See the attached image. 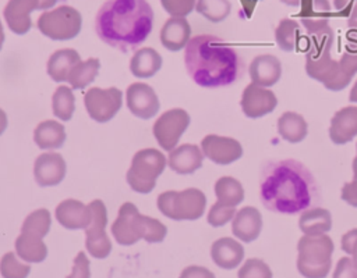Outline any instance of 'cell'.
Segmentation results:
<instances>
[{"label":"cell","mask_w":357,"mask_h":278,"mask_svg":"<svg viewBox=\"0 0 357 278\" xmlns=\"http://www.w3.org/2000/svg\"><path fill=\"white\" fill-rule=\"evenodd\" d=\"M317 183L312 174L296 160H280L264 167L259 183L262 204L276 213L296 214L315 200Z\"/></svg>","instance_id":"obj_1"},{"label":"cell","mask_w":357,"mask_h":278,"mask_svg":"<svg viewBox=\"0 0 357 278\" xmlns=\"http://www.w3.org/2000/svg\"><path fill=\"white\" fill-rule=\"evenodd\" d=\"M153 26V10L146 0H107L95 18L102 42L128 51L146 40Z\"/></svg>","instance_id":"obj_2"},{"label":"cell","mask_w":357,"mask_h":278,"mask_svg":"<svg viewBox=\"0 0 357 278\" xmlns=\"http://www.w3.org/2000/svg\"><path fill=\"white\" fill-rule=\"evenodd\" d=\"M190 78L202 88L227 86L241 74L237 51L212 35H198L188 40L184 53Z\"/></svg>","instance_id":"obj_3"},{"label":"cell","mask_w":357,"mask_h":278,"mask_svg":"<svg viewBox=\"0 0 357 278\" xmlns=\"http://www.w3.org/2000/svg\"><path fill=\"white\" fill-rule=\"evenodd\" d=\"M112 234L117 243L130 246L139 239H145L149 243L162 242L167 228L159 220L141 214L134 203L126 202L121 204L119 215L112 225Z\"/></svg>","instance_id":"obj_4"},{"label":"cell","mask_w":357,"mask_h":278,"mask_svg":"<svg viewBox=\"0 0 357 278\" xmlns=\"http://www.w3.org/2000/svg\"><path fill=\"white\" fill-rule=\"evenodd\" d=\"M333 242L326 235H304L297 243V270L305 278H325L332 265Z\"/></svg>","instance_id":"obj_5"},{"label":"cell","mask_w":357,"mask_h":278,"mask_svg":"<svg viewBox=\"0 0 357 278\" xmlns=\"http://www.w3.org/2000/svg\"><path fill=\"white\" fill-rule=\"evenodd\" d=\"M332 44L333 42L322 44L311 43L305 54V72L310 78L321 82L326 89L337 92L350 83L351 76L343 71L339 61L331 57Z\"/></svg>","instance_id":"obj_6"},{"label":"cell","mask_w":357,"mask_h":278,"mask_svg":"<svg viewBox=\"0 0 357 278\" xmlns=\"http://www.w3.org/2000/svg\"><path fill=\"white\" fill-rule=\"evenodd\" d=\"M206 207V197L197 188L184 190H166L158 196L159 211L170 220H198L202 217Z\"/></svg>","instance_id":"obj_7"},{"label":"cell","mask_w":357,"mask_h":278,"mask_svg":"<svg viewBox=\"0 0 357 278\" xmlns=\"http://www.w3.org/2000/svg\"><path fill=\"white\" fill-rule=\"evenodd\" d=\"M166 157L158 149H142L132 157L131 167L127 171V182L138 193H149L158 177L166 167Z\"/></svg>","instance_id":"obj_8"},{"label":"cell","mask_w":357,"mask_h":278,"mask_svg":"<svg viewBox=\"0 0 357 278\" xmlns=\"http://www.w3.org/2000/svg\"><path fill=\"white\" fill-rule=\"evenodd\" d=\"M82 25V17L78 10L70 6H60L45 11L38 18V29L52 40H70L75 38Z\"/></svg>","instance_id":"obj_9"},{"label":"cell","mask_w":357,"mask_h":278,"mask_svg":"<svg viewBox=\"0 0 357 278\" xmlns=\"http://www.w3.org/2000/svg\"><path fill=\"white\" fill-rule=\"evenodd\" d=\"M92 218L89 225L85 228L86 235V250L95 259H105L112 252V242L106 234V224H107V211L105 203L99 199L92 200L89 204Z\"/></svg>","instance_id":"obj_10"},{"label":"cell","mask_w":357,"mask_h":278,"mask_svg":"<svg viewBox=\"0 0 357 278\" xmlns=\"http://www.w3.org/2000/svg\"><path fill=\"white\" fill-rule=\"evenodd\" d=\"M85 108L96 122L110 121L121 108L123 93L117 88H91L84 96Z\"/></svg>","instance_id":"obj_11"},{"label":"cell","mask_w":357,"mask_h":278,"mask_svg":"<svg viewBox=\"0 0 357 278\" xmlns=\"http://www.w3.org/2000/svg\"><path fill=\"white\" fill-rule=\"evenodd\" d=\"M190 125V115L183 108H172L165 111L153 124V135L163 150H173L180 136Z\"/></svg>","instance_id":"obj_12"},{"label":"cell","mask_w":357,"mask_h":278,"mask_svg":"<svg viewBox=\"0 0 357 278\" xmlns=\"http://www.w3.org/2000/svg\"><path fill=\"white\" fill-rule=\"evenodd\" d=\"M240 106L245 117L259 118L276 108L278 99L269 88H264L251 82L243 90Z\"/></svg>","instance_id":"obj_13"},{"label":"cell","mask_w":357,"mask_h":278,"mask_svg":"<svg viewBox=\"0 0 357 278\" xmlns=\"http://www.w3.org/2000/svg\"><path fill=\"white\" fill-rule=\"evenodd\" d=\"M201 150L205 157L219 165L231 164L243 156V146L238 140L213 133L202 139Z\"/></svg>","instance_id":"obj_14"},{"label":"cell","mask_w":357,"mask_h":278,"mask_svg":"<svg viewBox=\"0 0 357 278\" xmlns=\"http://www.w3.org/2000/svg\"><path fill=\"white\" fill-rule=\"evenodd\" d=\"M128 110L141 120H149L159 111V99L155 90L142 82H134L126 92Z\"/></svg>","instance_id":"obj_15"},{"label":"cell","mask_w":357,"mask_h":278,"mask_svg":"<svg viewBox=\"0 0 357 278\" xmlns=\"http://www.w3.org/2000/svg\"><path fill=\"white\" fill-rule=\"evenodd\" d=\"M35 181L39 186H56L66 175V161L59 153H42L33 165Z\"/></svg>","instance_id":"obj_16"},{"label":"cell","mask_w":357,"mask_h":278,"mask_svg":"<svg viewBox=\"0 0 357 278\" xmlns=\"http://www.w3.org/2000/svg\"><path fill=\"white\" fill-rule=\"evenodd\" d=\"M33 10H39L38 0H8L3 14L10 31L17 35L26 33L32 26L31 13Z\"/></svg>","instance_id":"obj_17"},{"label":"cell","mask_w":357,"mask_h":278,"mask_svg":"<svg viewBox=\"0 0 357 278\" xmlns=\"http://www.w3.org/2000/svg\"><path fill=\"white\" fill-rule=\"evenodd\" d=\"M92 218L89 206L75 199H66L56 207V220L67 229H85Z\"/></svg>","instance_id":"obj_18"},{"label":"cell","mask_w":357,"mask_h":278,"mask_svg":"<svg viewBox=\"0 0 357 278\" xmlns=\"http://www.w3.org/2000/svg\"><path fill=\"white\" fill-rule=\"evenodd\" d=\"M357 136V107L347 106L337 110L329 126V138L335 145H344Z\"/></svg>","instance_id":"obj_19"},{"label":"cell","mask_w":357,"mask_h":278,"mask_svg":"<svg viewBox=\"0 0 357 278\" xmlns=\"http://www.w3.org/2000/svg\"><path fill=\"white\" fill-rule=\"evenodd\" d=\"M262 229V215L258 208L245 206L240 208L231 220V232L240 240L250 243L255 240Z\"/></svg>","instance_id":"obj_20"},{"label":"cell","mask_w":357,"mask_h":278,"mask_svg":"<svg viewBox=\"0 0 357 278\" xmlns=\"http://www.w3.org/2000/svg\"><path fill=\"white\" fill-rule=\"evenodd\" d=\"M248 74L252 83L269 88L280 79L282 64L279 58L272 54H259L251 61Z\"/></svg>","instance_id":"obj_21"},{"label":"cell","mask_w":357,"mask_h":278,"mask_svg":"<svg viewBox=\"0 0 357 278\" xmlns=\"http://www.w3.org/2000/svg\"><path fill=\"white\" fill-rule=\"evenodd\" d=\"M202 150L195 145L185 143L170 150L167 164L174 172L180 175H188L195 172L202 165Z\"/></svg>","instance_id":"obj_22"},{"label":"cell","mask_w":357,"mask_h":278,"mask_svg":"<svg viewBox=\"0 0 357 278\" xmlns=\"http://www.w3.org/2000/svg\"><path fill=\"white\" fill-rule=\"evenodd\" d=\"M211 257L218 267L231 270L243 261L244 247L233 238H220L212 243Z\"/></svg>","instance_id":"obj_23"},{"label":"cell","mask_w":357,"mask_h":278,"mask_svg":"<svg viewBox=\"0 0 357 278\" xmlns=\"http://www.w3.org/2000/svg\"><path fill=\"white\" fill-rule=\"evenodd\" d=\"M191 26L184 17H170L160 29V42L170 51H178L187 46Z\"/></svg>","instance_id":"obj_24"},{"label":"cell","mask_w":357,"mask_h":278,"mask_svg":"<svg viewBox=\"0 0 357 278\" xmlns=\"http://www.w3.org/2000/svg\"><path fill=\"white\" fill-rule=\"evenodd\" d=\"M81 61L79 53L74 49L56 50L47 60V75L54 82H66L73 67Z\"/></svg>","instance_id":"obj_25"},{"label":"cell","mask_w":357,"mask_h":278,"mask_svg":"<svg viewBox=\"0 0 357 278\" xmlns=\"http://www.w3.org/2000/svg\"><path fill=\"white\" fill-rule=\"evenodd\" d=\"M162 67L160 54L152 47H142L134 53L130 61V71L137 78H151Z\"/></svg>","instance_id":"obj_26"},{"label":"cell","mask_w":357,"mask_h":278,"mask_svg":"<svg viewBox=\"0 0 357 278\" xmlns=\"http://www.w3.org/2000/svg\"><path fill=\"white\" fill-rule=\"evenodd\" d=\"M33 140L39 149H59L66 140V128L54 120H46L36 125Z\"/></svg>","instance_id":"obj_27"},{"label":"cell","mask_w":357,"mask_h":278,"mask_svg":"<svg viewBox=\"0 0 357 278\" xmlns=\"http://www.w3.org/2000/svg\"><path fill=\"white\" fill-rule=\"evenodd\" d=\"M298 228L304 235H322L332 228V215L326 208L314 207L301 211Z\"/></svg>","instance_id":"obj_28"},{"label":"cell","mask_w":357,"mask_h":278,"mask_svg":"<svg viewBox=\"0 0 357 278\" xmlns=\"http://www.w3.org/2000/svg\"><path fill=\"white\" fill-rule=\"evenodd\" d=\"M278 132L284 140L290 143H298L307 136L308 126L301 114L286 111L278 120Z\"/></svg>","instance_id":"obj_29"},{"label":"cell","mask_w":357,"mask_h":278,"mask_svg":"<svg viewBox=\"0 0 357 278\" xmlns=\"http://www.w3.org/2000/svg\"><path fill=\"white\" fill-rule=\"evenodd\" d=\"M15 250L18 257L28 263H40L47 256V247L42 238L24 232L15 239Z\"/></svg>","instance_id":"obj_30"},{"label":"cell","mask_w":357,"mask_h":278,"mask_svg":"<svg viewBox=\"0 0 357 278\" xmlns=\"http://www.w3.org/2000/svg\"><path fill=\"white\" fill-rule=\"evenodd\" d=\"M99 68H100L99 58L91 57L85 61H79L70 71L67 82L70 83L71 89H84L95 81L99 72Z\"/></svg>","instance_id":"obj_31"},{"label":"cell","mask_w":357,"mask_h":278,"mask_svg":"<svg viewBox=\"0 0 357 278\" xmlns=\"http://www.w3.org/2000/svg\"><path fill=\"white\" fill-rule=\"evenodd\" d=\"M215 195L218 202L234 207L244 200L243 185L233 177H220L215 183Z\"/></svg>","instance_id":"obj_32"},{"label":"cell","mask_w":357,"mask_h":278,"mask_svg":"<svg viewBox=\"0 0 357 278\" xmlns=\"http://www.w3.org/2000/svg\"><path fill=\"white\" fill-rule=\"evenodd\" d=\"M52 108L53 114L61 121H70L74 108H75V97L73 95L71 86H59L52 97Z\"/></svg>","instance_id":"obj_33"},{"label":"cell","mask_w":357,"mask_h":278,"mask_svg":"<svg viewBox=\"0 0 357 278\" xmlns=\"http://www.w3.org/2000/svg\"><path fill=\"white\" fill-rule=\"evenodd\" d=\"M300 25L297 21L290 18H283L275 31V40L279 49L283 51H293L298 42Z\"/></svg>","instance_id":"obj_34"},{"label":"cell","mask_w":357,"mask_h":278,"mask_svg":"<svg viewBox=\"0 0 357 278\" xmlns=\"http://www.w3.org/2000/svg\"><path fill=\"white\" fill-rule=\"evenodd\" d=\"M52 225V217L47 208H38L26 215L24 220L21 232L29 234L38 238H43L49 234Z\"/></svg>","instance_id":"obj_35"},{"label":"cell","mask_w":357,"mask_h":278,"mask_svg":"<svg viewBox=\"0 0 357 278\" xmlns=\"http://www.w3.org/2000/svg\"><path fill=\"white\" fill-rule=\"evenodd\" d=\"M195 10L211 22H220L227 18L231 10L229 0H198Z\"/></svg>","instance_id":"obj_36"},{"label":"cell","mask_w":357,"mask_h":278,"mask_svg":"<svg viewBox=\"0 0 357 278\" xmlns=\"http://www.w3.org/2000/svg\"><path fill=\"white\" fill-rule=\"evenodd\" d=\"M29 271V264L18 261L13 252L6 253L0 260V272L3 278H26Z\"/></svg>","instance_id":"obj_37"},{"label":"cell","mask_w":357,"mask_h":278,"mask_svg":"<svg viewBox=\"0 0 357 278\" xmlns=\"http://www.w3.org/2000/svg\"><path fill=\"white\" fill-rule=\"evenodd\" d=\"M238 278H272L269 265L259 259H248L238 270Z\"/></svg>","instance_id":"obj_38"},{"label":"cell","mask_w":357,"mask_h":278,"mask_svg":"<svg viewBox=\"0 0 357 278\" xmlns=\"http://www.w3.org/2000/svg\"><path fill=\"white\" fill-rule=\"evenodd\" d=\"M236 208L234 206H227L223 204L220 202H216L208 213V222L212 227H222L225 224H227L229 221H231L236 215Z\"/></svg>","instance_id":"obj_39"},{"label":"cell","mask_w":357,"mask_h":278,"mask_svg":"<svg viewBox=\"0 0 357 278\" xmlns=\"http://www.w3.org/2000/svg\"><path fill=\"white\" fill-rule=\"evenodd\" d=\"M162 7L172 17H184L188 15L195 8V0H160Z\"/></svg>","instance_id":"obj_40"},{"label":"cell","mask_w":357,"mask_h":278,"mask_svg":"<svg viewBox=\"0 0 357 278\" xmlns=\"http://www.w3.org/2000/svg\"><path fill=\"white\" fill-rule=\"evenodd\" d=\"M89 277H91L89 260L84 252H79L74 260L73 271L67 278H89Z\"/></svg>","instance_id":"obj_41"},{"label":"cell","mask_w":357,"mask_h":278,"mask_svg":"<svg viewBox=\"0 0 357 278\" xmlns=\"http://www.w3.org/2000/svg\"><path fill=\"white\" fill-rule=\"evenodd\" d=\"M333 278H357V268L350 257H342L337 261Z\"/></svg>","instance_id":"obj_42"},{"label":"cell","mask_w":357,"mask_h":278,"mask_svg":"<svg viewBox=\"0 0 357 278\" xmlns=\"http://www.w3.org/2000/svg\"><path fill=\"white\" fill-rule=\"evenodd\" d=\"M342 199L347 204L357 207V165H353V179L342 188Z\"/></svg>","instance_id":"obj_43"},{"label":"cell","mask_w":357,"mask_h":278,"mask_svg":"<svg viewBox=\"0 0 357 278\" xmlns=\"http://www.w3.org/2000/svg\"><path fill=\"white\" fill-rule=\"evenodd\" d=\"M342 250L351 256V260L357 268V228L350 229L342 236Z\"/></svg>","instance_id":"obj_44"},{"label":"cell","mask_w":357,"mask_h":278,"mask_svg":"<svg viewBox=\"0 0 357 278\" xmlns=\"http://www.w3.org/2000/svg\"><path fill=\"white\" fill-rule=\"evenodd\" d=\"M339 63L343 71L353 78V75L357 72V49H346Z\"/></svg>","instance_id":"obj_45"},{"label":"cell","mask_w":357,"mask_h":278,"mask_svg":"<svg viewBox=\"0 0 357 278\" xmlns=\"http://www.w3.org/2000/svg\"><path fill=\"white\" fill-rule=\"evenodd\" d=\"M180 278H215V275L205 267L190 265L181 271Z\"/></svg>","instance_id":"obj_46"},{"label":"cell","mask_w":357,"mask_h":278,"mask_svg":"<svg viewBox=\"0 0 357 278\" xmlns=\"http://www.w3.org/2000/svg\"><path fill=\"white\" fill-rule=\"evenodd\" d=\"M7 124H8V121H7V114H6V111H4L3 108H0V135L6 131Z\"/></svg>","instance_id":"obj_47"},{"label":"cell","mask_w":357,"mask_h":278,"mask_svg":"<svg viewBox=\"0 0 357 278\" xmlns=\"http://www.w3.org/2000/svg\"><path fill=\"white\" fill-rule=\"evenodd\" d=\"M38 1H39V10L50 8L57 3V0H38Z\"/></svg>","instance_id":"obj_48"},{"label":"cell","mask_w":357,"mask_h":278,"mask_svg":"<svg viewBox=\"0 0 357 278\" xmlns=\"http://www.w3.org/2000/svg\"><path fill=\"white\" fill-rule=\"evenodd\" d=\"M350 3V0H335V8L337 10V11H342L344 7H346V4H349ZM354 3H357V0H354ZM353 3V4H354Z\"/></svg>","instance_id":"obj_49"},{"label":"cell","mask_w":357,"mask_h":278,"mask_svg":"<svg viewBox=\"0 0 357 278\" xmlns=\"http://www.w3.org/2000/svg\"><path fill=\"white\" fill-rule=\"evenodd\" d=\"M349 100H350L351 103H357V81H356V83L353 85L350 93H349Z\"/></svg>","instance_id":"obj_50"},{"label":"cell","mask_w":357,"mask_h":278,"mask_svg":"<svg viewBox=\"0 0 357 278\" xmlns=\"http://www.w3.org/2000/svg\"><path fill=\"white\" fill-rule=\"evenodd\" d=\"M280 1L284 3V4H287V6H293V7H296V6L300 4V0H280Z\"/></svg>","instance_id":"obj_51"},{"label":"cell","mask_w":357,"mask_h":278,"mask_svg":"<svg viewBox=\"0 0 357 278\" xmlns=\"http://www.w3.org/2000/svg\"><path fill=\"white\" fill-rule=\"evenodd\" d=\"M3 43H4V31H3L1 21H0V50H1V47H3Z\"/></svg>","instance_id":"obj_52"},{"label":"cell","mask_w":357,"mask_h":278,"mask_svg":"<svg viewBox=\"0 0 357 278\" xmlns=\"http://www.w3.org/2000/svg\"><path fill=\"white\" fill-rule=\"evenodd\" d=\"M356 149H357V146H356ZM353 165H357V154H356V157L353 160Z\"/></svg>","instance_id":"obj_53"}]
</instances>
